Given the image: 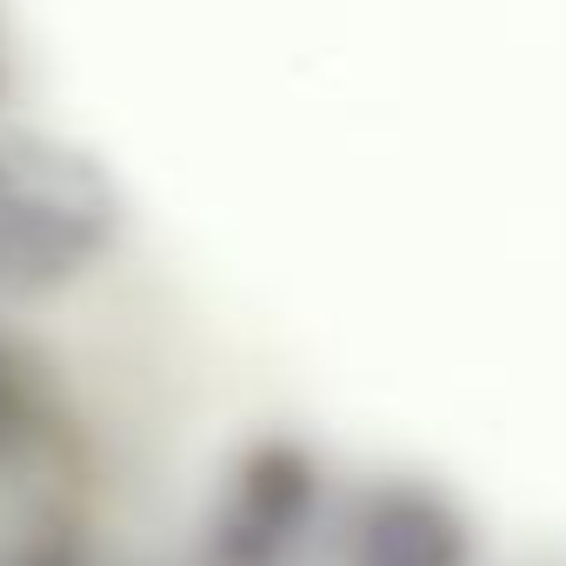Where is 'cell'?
Instances as JSON below:
<instances>
[{
    "label": "cell",
    "instance_id": "obj_2",
    "mask_svg": "<svg viewBox=\"0 0 566 566\" xmlns=\"http://www.w3.org/2000/svg\"><path fill=\"white\" fill-rule=\"evenodd\" d=\"M327 506V467L301 433H253L207 506V566H287Z\"/></svg>",
    "mask_w": 566,
    "mask_h": 566
},
{
    "label": "cell",
    "instance_id": "obj_5",
    "mask_svg": "<svg viewBox=\"0 0 566 566\" xmlns=\"http://www.w3.org/2000/svg\"><path fill=\"white\" fill-rule=\"evenodd\" d=\"M14 87H21V54H14V34H8V21H0V114H8Z\"/></svg>",
    "mask_w": 566,
    "mask_h": 566
},
{
    "label": "cell",
    "instance_id": "obj_1",
    "mask_svg": "<svg viewBox=\"0 0 566 566\" xmlns=\"http://www.w3.org/2000/svg\"><path fill=\"white\" fill-rule=\"evenodd\" d=\"M120 233L127 187L87 140L0 120V301L41 307L87 287Z\"/></svg>",
    "mask_w": 566,
    "mask_h": 566
},
{
    "label": "cell",
    "instance_id": "obj_4",
    "mask_svg": "<svg viewBox=\"0 0 566 566\" xmlns=\"http://www.w3.org/2000/svg\"><path fill=\"white\" fill-rule=\"evenodd\" d=\"M48 420V367L28 354V340H14L0 327V467H14Z\"/></svg>",
    "mask_w": 566,
    "mask_h": 566
},
{
    "label": "cell",
    "instance_id": "obj_3",
    "mask_svg": "<svg viewBox=\"0 0 566 566\" xmlns=\"http://www.w3.org/2000/svg\"><path fill=\"white\" fill-rule=\"evenodd\" d=\"M340 566H480V526L440 480L374 473L340 513Z\"/></svg>",
    "mask_w": 566,
    "mask_h": 566
}]
</instances>
